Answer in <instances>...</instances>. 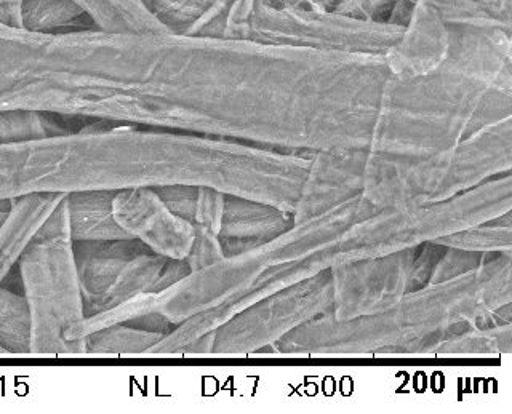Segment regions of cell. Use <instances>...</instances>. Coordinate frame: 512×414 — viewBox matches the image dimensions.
Here are the masks:
<instances>
[{"instance_id":"cell-16","label":"cell","mask_w":512,"mask_h":414,"mask_svg":"<svg viewBox=\"0 0 512 414\" xmlns=\"http://www.w3.org/2000/svg\"><path fill=\"white\" fill-rule=\"evenodd\" d=\"M23 0H0V23L21 28Z\"/></svg>"},{"instance_id":"cell-15","label":"cell","mask_w":512,"mask_h":414,"mask_svg":"<svg viewBox=\"0 0 512 414\" xmlns=\"http://www.w3.org/2000/svg\"><path fill=\"white\" fill-rule=\"evenodd\" d=\"M402 4L404 0H335L332 10L354 20L394 24Z\"/></svg>"},{"instance_id":"cell-8","label":"cell","mask_w":512,"mask_h":414,"mask_svg":"<svg viewBox=\"0 0 512 414\" xmlns=\"http://www.w3.org/2000/svg\"><path fill=\"white\" fill-rule=\"evenodd\" d=\"M68 194L39 192L12 200V210L0 227V287L20 261L40 226Z\"/></svg>"},{"instance_id":"cell-10","label":"cell","mask_w":512,"mask_h":414,"mask_svg":"<svg viewBox=\"0 0 512 414\" xmlns=\"http://www.w3.org/2000/svg\"><path fill=\"white\" fill-rule=\"evenodd\" d=\"M21 28L61 34L96 28V24L76 0H23Z\"/></svg>"},{"instance_id":"cell-3","label":"cell","mask_w":512,"mask_h":414,"mask_svg":"<svg viewBox=\"0 0 512 414\" xmlns=\"http://www.w3.org/2000/svg\"><path fill=\"white\" fill-rule=\"evenodd\" d=\"M399 26L368 23L316 5L255 4L237 39L344 55L384 56Z\"/></svg>"},{"instance_id":"cell-14","label":"cell","mask_w":512,"mask_h":414,"mask_svg":"<svg viewBox=\"0 0 512 414\" xmlns=\"http://www.w3.org/2000/svg\"><path fill=\"white\" fill-rule=\"evenodd\" d=\"M156 341L154 333L135 330L125 323H116L85 336L87 355L140 354L151 351Z\"/></svg>"},{"instance_id":"cell-11","label":"cell","mask_w":512,"mask_h":414,"mask_svg":"<svg viewBox=\"0 0 512 414\" xmlns=\"http://www.w3.org/2000/svg\"><path fill=\"white\" fill-rule=\"evenodd\" d=\"M96 28L124 32H165L141 0H76Z\"/></svg>"},{"instance_id":"cell-4","label":"cell","mask_w":512,"mask_h":414,"mask_svg":"<svg viewBox=\"0 0 512 414\" xmlns=\"http://www.w3.org/2000/svg\"><path fill=\"white\" fill-rule=\"evenodd\" d=\"M74 255L87 317L152 295L167 272V264L148 255L136 239L74 242Z\"/></svg>"},{"instance_id":"cell-19","label":"cell","mask_w":512,"mask_h":414,"mask_svg":"<svg viewBox=\"0 0 512 414\" xmlns=\"http://www.w3.org/2000/svg\"><path fill=\"white\" fill-rule=\"evenodd\" d=\"M0 355H7V354H5V351H4V349H2V347H0Z\"/></svg>"},{"instance_id":"cell-13","label":"cell","mask_w":512,"mask_h":414,"mask_svg":"<svg viewBox=\"0 0 512 414\" xmlns=\"http://www.w3.org/2000/svg\"><path fill=\"white\" fill-rule=\"evenodd\" d=\"M0 347L7 355H31V314L24 295L0 287Z\"/></svg>"},{"instance_id":"cell-9","label":"cell","mask_w":512,"mask_h":414,"mask_svg":"<svg viewBox=\"0 0 512 414\" xmlns=\"http://www.w3.org/2000/svg\"><path fill=\"white\" fill-rule=\"evenodd\" d=\"M114 196L116 192L111 191L69 192L66 202L74 242L130 239L114 218Z\"/></svg>"},{"instance_id":"cell-18","label":"cell","mask_w":512,"mask_h":414,"mask_svg":"<svg viewBox=\"0 0 512 414\" xmlns=\"http://www.w3.org/2000/svg\"><path fill=\"white\" fill-rule=\"evenodd\" d=\"M10 210H12V200L0 199V227L7 221Z\"/></svg>"},{"instance_id":"cell-7","label":"cell","mask_w":512,"mask_h":414,"mask_svg":"<svg viewBox=\"0 0 512 414\" xmlns=\"http://www.w3.org/2000/svg\"><path fill=\"white\" fill-rule=\"evenodd\" d=\"M168 34L224 39L234 0H141Z\"/></svg>"},{"instance_id":"cell-12","label":"cell","mask_w":512,"mask_h":414,"mask_svg":"<svg viewBox=\"0 0 512 414\" xmlns=\"http://www.w3.org/2000/svg\"><path fill=\"white\" fill-rule=\"evenodd\" d=\"M448 26L512 28V0H428Z\"/></svg>"},{"instance_id":"cell-2","label":"cell","mask_w":512,"mask_h":414,"mask_svg":"<svg viewBox=\"0 0 512 414\" xmlns=\"http://www.w3.org/2000/svg\"><path fill=\"white\" fill-rule=\"evenodd\" d=\"M487 87L447 66L423 76L388 74L378 101V148H447L474 116Z\"/></svg>"},{"instance_id":"cell-1","label":"cell","mask_w":512,"mask_h":414,"mask_svg":"<svg viewBox=\"0 0 512 414\" xmlns=\"http://www.w3.org/2000/svg\"><path fill=\"white\" fill-rule=\"evenodd\" d=\"M66 197L40 226L18 261L31 314V355H87V314Z\"/></svg>"},{"instance_id":"cell-6","label":"cell","mask_w":512,"mask_h":414,"mask_svg":"<svg viewBox=\"0 0 512 414\" xmlns=\"http://www.w3.org/2000/svg\"><path fill=\"white\" fill-rule=\"evenodd\" d=\"M448 26L428 0H415L412 16L384 55L389 74L423 76L444 66Z\"/></svg>"},{"instance_id":"cell-17","label":"cell","mask_w":512,"mask_h":414,"mask_svg":"<svg viewBox=\"0 0 512 414\" xmlns=\"http://www.w3.org/2000/svg\"><path fill=\"white\" fill-rule=\"evenodd\" d=\"M255 4L272 5V7H282V5H296V7L316 5V7H324L328 8V10H332L335 0H256ZM253 7H255V5H253Z\"/></svg>"},{"instance_id":"cell-5","label":"cell","mask_w":512,"mask_h":414,"mask_svg":"<svg viewBox=\"0 0 512 414\" xmlns=\"http://www.w3.org/2000/svg\"><path fill=\"white\" fill-rule=\"evenodd\" d=\"M164 205L151 188L124 189L112 199L114 218L130 239L180 258L191 250L192 234Z\"/></svg>"}]
</instances>
